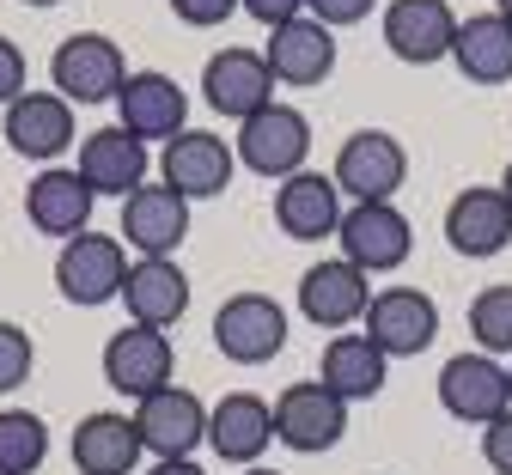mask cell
Masks as SVG:
<instances>
[{
  "instance_id": "836d02e7",
  "label": "cell",
  "mask_w": 512,
  "mask_h": 475,
  "mask_svg": "<svg viewBox=\"0 0 512 475\" xmlns=\"http://www.w3.org/2000/svg\"><path fill=\"white\" fill-rule=\"evenodd\" d=\"M372 7H378V0H305V13H311L317 25H330V31H342V25H360Z\"/></svg>"
},
{
  "instance_id": "7402d4cb",
  "label": "cell",
  "mask_w": 512,
  "mask_h": 475,
  "mask_svg": "<svg viewBox=\"0 0 512 475\" xmlns=\"http://www.w3.org/2000/svg\"><path fill=\"white\" fill-rule=\"evenodd\" d=\"M232 165H238L232 141H220V134H208V128H183L177 141H165V159H159L165 183L183 189L189 201L220 195V189L232 183Z\"/></svg>"
},
{
  "instance_id": "4fadbf2b",
  "label": "cell",
  "mask_w": 512,
  "mask_h": 475,
  "mask_svg": "<svg viewBox=\"0 0 512 475\" xmlns=\"http://www.w3.org/2000/svg\"><path fill=\"white\" fill-rule=\"evenodd\" d=\"M452 43H458L452 0H391V7H384V49L403 67L452 61Z\"/></svg>"
},
{
  "instance_id": "d590c367",
  "label": "cell",
  "mask_w": 512,
  "mask_h": 475,
  "mask_svg": "<svg viewBox=\"0 0 512 475\" xmlns=\"http://www.w3.org/2000/svg\"><path fill=\"white\" fill-rule=\"evenodd\" d=\"M238 13H250L256 25H287V19H299L305 13V0H238Z\"/></svg>"
},
{
  "instance_id": "2e32d148",
  "label": "cell",
  "mask_w": 512,
  "mask_h": 475,
  "mask_svg": "<svg viewBox=\"0 0 512 475\" xmlns=\"http://www.w3.org/2000/svg\"><path fill=\"white\" fill-rule=\"evenodd\" d=\"M171 366H177V354H171V335L165 329H147V323H128V329H116L110 342H104V384L116 390V396H153V390H165L171 384Z\"/></svg>"
},
{
  "instance_id": "f35d334b",
  "label": "cell",
  "mask_w": 512,
  "mask_h": 475,
  "mask_svg": "<svg viewBox=\"0 0 512 475\" xmlns=\"http://www.w3.org/2000/svg\"><path fill=\"white\" fill-rule=\"evenodd\" d=\"M494 13H500V19H506V25H512V0H494Z\"/></svg>"
},
{
  "instance_id": "9a60e30c",
  "label": "cell",
  "mask_w": 512,
  "mask_h": 475,
  "mask_svg": "<svg viewBox=\"0 0 512 475\" xmlns=\"http://www.w3.org/2000/svg\"><path fill=\"white\" fill-rule=\"evenodd\" d=\"M366 281H372V275H360L348 256L311 262L305 275H299V317L317 323V329H330V335L354 329V323L366 317V305H372V287H366Z\"/></svg>"
},
{
  "instance_id": "603a6c76",
  "label": "cell",
  "mask_w": 512,
  "mask_h": 475,
  "mask_svg": "<svg viewBox=\"0 0 512 475\" xmlns=\"http://www.w3.org/2000/svg\"><path fill=\"white\" fill-rule=\"evenodd\" d=\"M92 183L80 177V171H61V165H49V171H37L31 177V189H25V220L43 232V238H80V232H92Z\"/></svg>"
},
{
  "instance_id": "5bb4252c",
  "label": "cell",
  "mask_w": 512,
  "mask_h": 475,
  "mask_svg": "<svg viewBox=\"0 0 512 475\" xmlns=\"http://www.w3.org/2000/svg\"><path fill=\"white\" fill-rule=\"evenodd\" d=\"M116 122L135 141H177L189 128V92L171 74H159V67H135L116 92Z\"/></svg>"
},
{
  "instance_id": "6da1fadb",
  "label": "cell",
  "mask_w": 512,
  "mask_h": 475,
  "mask_svg": "<svg viewBox=\"0 0 512 475\" xmlns=\"http://www.w3.org/2000/svg\"><path fill=\"white\" fill-rule=\"evenodd\" d=\"M232 153H238V165H244V171L281 183V177L305 171V159H311V116L275 98V104H263L256 116H244V122H238Z\"/></svg>"
},
{
  "instance_id": "9c48e42d",
  "label": "cell",
  "mask_w": 512,
  "mask_h": 475,
  "mask_svg": "<svg viewBox=\"0 0 512 475\" xmlns=\"http://www.w3.org/2000/svg\"><path fill=\"white\" fill-rule=\"evenodd\" d=\"M0 134H7V147L19 159H31V165H55L68 147H80L74 104L61 98V92H25V98H13Z\"/></svg>"
},
{
  "instance_id": "d6986e66",
  "label": "cell",
  "mask_w": 512,
  "mask_h": 475,
  "mask_svg": "<svg viewBox=\"0 0 512 475\" xmlns=\"http://www.w3.org/2000/svg\"><path fill=\"white\" fill-rule=\"evenodd\" d=\"M445 244L458 256H500L512 244V201L500 195V183H470L452 195L445 208Z\"/></svg>"
},
{
  "instance_id": "d4e9b609",
  "label": "cell",
  "mask_w": 512,
  "mask_h": 475,
  "mask_svg": "<svg viewBox=\"0 0 512 475\" xmlns=\"http://www.w3.org/2000/svg\"><path fill=\"white\" fill-rule=\"evenodd\" d=\"M74 171L92 183V195H135L147 183V141H135L122 122L92 128L80 141V165Z\"/></svg>"
},
{
  "instance_id": "d6a6232c",
  "label": "cell",
  "mask_w": 512,
  "mask_h": 475,
  "mask_svg": "<svg viewBox=\"0 0 512 475\" xmlns=\"http://www.w3.org/2000/svg\"><path fill=\"white\" fill-rule=\"evenodd\" d=\"M25 49L13 43V37H0V110H7L13 98H25Z\"/></svg>"
},
{
  "instance_id": "ba28073f",
  "label": "cell",
  "mask_w": 512,
  "mask_h": 475,
  "mask_svg": "<svg viewBox=\"0 0 512 475\" xmlns=\"http://www.w3.org/2000/svg\"><path fill=\"white\" fill-rule=\"evenodd\" d=\"M348 433V402L324 384V378H311V384H287L281 402H275V439L299 457H317V451H336Z\"/></svg>"
},
{
  "instance_id": "f546056e",
  "label": "cell",
  "mask_w": 512,
  "mask_h": 475,
  "mask_svg": "<svg viewBox=\"0 0 512 475\" xmlns=\"http://www.w3.org/2000/svg\"><path fill=\"white\" fill-rule=\"evenodd\" d=\"M470 335L482 354H512V281L482 287L470 299Z\"/></svg>"
},
{
  "instance_id": "44dd1931",
  "label": "cell",
  "mask_w": 512,
  "mask_h": 475,
  "mask_svg": "<svg viewBox=\"0 0 512 475\" xmlns=\"http://www.w3.org/2000/svg\"><path fill=\"white\" fill-rule=\"evenodd\" d=\"M208 445H214L220 463H238V469L263 463V451L275 445V402L250 396V390L220 396L208 409Z\"/></svg>"
},
{
  "instance_id": "5b68a950",
  "label": "cell",
  "mask_w": 512,
  "mask_h": 475,
  "mask_svg": "<svg viewBox=\"0 0 512 475\" xmlns=\"http://www.w3.org/2000/svg\"><path fill=\"white\" fill-rule=\"evenodd\" d=\"M336 244L360 275H391V268H403L409 250H415V226H409V214L397 201H348Z\"/></svg>"
},
{
  "instance_id": "7a4b0ae2",
  "label": "cell",
  "mask_w": 512,
  "mask_h": 475,
  "mask_svg": "<svg viewBox=\"0 0 512 475\" xmlns=\"http://www.w3.org/2000/svg\"><path fill=\"white\" fill-rule=\"evenodd\" d=\"M122 80H128V61L104 31H74L49 55V86L68 104H116Z\"/></svg>"
},
{
  "instance_id": "60d3db41",
  "label": "cell",
  "mask_w": 512,
  "mask_h": 475,
  "mask_svg": "<svg viewBox=\"0 0 512 475\" xmlns=\"http://www.w3.org/2000/svg\"><path fill=\"white\" fill-rule=\"evenodd\" d=\"M25 7H61V0H25Z\"/></svg>"
},
{
  "instance_id": "b9f144b4",
  "label": "cell",
  "mask_w": 512,
  "mask_h": 475,
  "mask_svg": "<svg viewBox=\"0 0 512 475\" xmlns=\"http://www.w3.org/2000/svg\"><path fill=\"white\" fill-rule=\"evenodd\" d=\"M506 372H512V366H506Z\"/></svg>"
},
{
  "instance_id": "74e56055",
  "label": "cell",
  "mask_w": 512,
  "mask_h": 475,
  "mask_svg": "<svg viewBox=\"0 0 512 475\" xmlns=\"http://www.w3.org/2000/svg\"><path fill=\"white\" fill-rule=\"evenodd\" d=\"M500 195L512 201V159H506V171H500Z\"/></svg>"
},
{
  "instance_id": "e0dca14e",
  "label": "cell",
  "mask_w": 512,
  "mask_h": 475,
  "mask_svg": "<svg viewBox=\"0 0 512 475\" xmlns=\"http://www.w3.org/2000/svg\"><path fill=\"white\" fill-rule=\"evenodd\" d=\"M135 427L153 457H189L196 445H208V402L189 384H165L135 402Z\"/></svg>"
},
{
  "instance_id": "4316f807",
  "label": "cell",
  "mask_w": 512,
  "mask_h": 475,
  "mask_svg": "<svg viewBox=\"0 0 512 475\" xmlns=\"http://www.w3.org/2000/svg\"><path fill=\"white\" fill-rule=\"evenodd\" d=\"M317 378H324L342 402H366V396H378L384 390V378H391V354H384L372 335L360 329V335H330L324 342V360H317Z\"/></svg>"
},
{
  "instance_id": "cb8c5ba5",
  "label": "cell",
  "mask_w": 512,
  "mask_h": 475,
  "mask_svg": "<svg viewBox=\"0 0 512 475\" xmlns=\"http://www.w3.org/2000/svg\"><path fill=\"white\" fill-rule=\"evenodd\" d=\"M122 305H128V323L171 329L189 311V275L171 256H135L128 262V281H122Z\"/></svg>"
},
{
  "instance_id": "e575fe53",
  "label": "cell",
  "mask_w": 512,
  "mask_h": 475,
  "mask_svg": "<svg viewBox=\"0 0 512 475\" xmlns=\"http://www.w3.org/2000/svg\"><path fill=\"white\" fill-rule=\"evenodd\" d=\"M171 13L183 25H196V31H214V25H226L238 13V0H171Z\"/></svg>"
},
{
  "instance_id": "4dcf8cb0",
  "label": "cell",
  "mask_w": 512,
  "mask_h": 475,
  "mask_svg": "<svg viewBox=\"0 0 512 475\" xmlns=\"http://www.w3.org/2000/svg\"><path fill=\"white\" fill-rule=\"evenodd\" d=\"M31 372H37V342H31V329L0 317V396H13Z\"/></svg>"
},
{
  "instance_id": "484cf974",
  "label": "cell",
  "mask_w": 512,
  "mask_h": 475,
  "mask_svg": "<svg viewBox=\"0 0 512 475\" xmlns=\"http://www.w3.org/2000/svg\"><path fill=\"white\" fill-rule=\"evenodd\" d=\"M74 469L80 475H135V457L147 451L141 445V427L135 415H116V409H98L74 427Z\"/></svg>"
},
{
  "instance_id": "52a82bcc",
  "label": "cell",
  "mask_w": 512,
  "mask_h": 475,
  "mask_svg": "<svg viewBox=\"0 0 512 475\" xmlns=\"http://www.w3.org/2000/svg\"><path fill=\"white\" fill-rule=\"evenodd\" d=\"M122 281H128V244L122 238H104V232H80L61 244L55 256V287L68 305H110L122 299Z\"/></svg>"
},
{
  "instance_id": "7c38bea8",
  "label": "cell",
  "mask_w": 512,
  "mask_h": 475,
  "mask_svg": "<svg viewBox=\"0 0 512 475\" xmlns=\"http://www.w3.org/2000/svg\"><path fill=\"white\" fill-rule=\"evenodd\" d=\"M202 98L214 116H256L263 104H275V74H269V55L263 49H214L208 67H202Z\"/></svg>"
},
{
  "instance_id": "83f0119b",
  "label": "cell",
  "mask_w": 512,
  "mask_h": 475,
  "mask_svg": "<svg viewBox=\"0 0 512 475\" xmlns=\"http://www.w3.org/2000/svg\"><path fill=\"white\" fill-rule=\"evenodd\" d=\"M452 67H458L470 86H506V80H512V25H506L500 13H470V19H458Z\"/></svg>"
},
{
  "instance_id": "30bf717a",
  "label": "cell",
  "mask_w": 512,
  "mask_h": 475,
  "mask_svg": "<svg viewBox=\"0 0 512 475\" xmlns=\"http://www.w3.org/2000/svg\"><path fill=\"white\" fill-rule=\"evenodd\" d=\"M360 329L391 360H415V354L433 348V335H439V305L421 287H378L366 317H360Z\"/></svg>"
},
{
  "instance_id": "f1b7e54d",
  "label": "cell",
  "mask_w": 512,
  "mask_h": 475,
  "mask_svg": "<svg viewBox=\"0 0 512 475\" xmlns=\"http://www.w3.org/2000/svg\"><path fill=\"white\" fill-rule=\"evenodd\" d=\"M49 457V427L31 409H0V475H37Z\"/></svg>"
},
{
  "instance_id": "3957f363",
  "label": "cell",
  "mask_w": 512,
  "mask_h": 475,
  "mask_svg": "<svg viewBox=\"0 0 512 475\" xmlns=\"http://www.w3.org/2000/svg\"><path fill=\"white\" fill-rule=\"evenodd\" d=\"M433 390H439V409L452 421H464V427H488V421H500L512 409V372L500 366V354H482V348L452 354L439 366Z\"/></svg>"
},
{
  "instance_id": "1f68e13d",
  "label": "cell",
  "mask_w": 512,
  "mask_h": 475,
  "mask_svg": "<svg viewBox=\"0 0 512 475\" xmlns=\"http://www.w3.org/2000/svg\"><path fill=\"white\" fill-rule=\"evenodd\" d=\"M482 463H488L494 475H512V409L482 427Z\"/></svg>"
},
{
  "instance_id": "8d00e7d4",
  "label": "cell",
  "mask_w": 512,
  "mask_h": 475,
  "mask_svg": "<svg viewBox=\"0 0 512 475\" xmlns=\"http://www.w3.org/2000/svg\"><path fill=\"white\" fill-rule=\"evenodd\" d=\"M147 475H208V469H202L196 457H159V463H153Z\"/></svg>"
},
{
  "instance_id": "ffe728a7",
  "label": "cell",
  "mask_w": 512,
  "mask_h": 475,
  "mask_svg": "<svg viewBox=\"0 0 512 475\" xmlns=\"http://www.w3.org/2000/svg\"><path fill=\"white\" fill-rule=\"evenodd\" d=\"M263 55H269L275 86H324L336 74V31L317 25L311 13H299V19H287V25L269 31Z\"/></svg>"
},
{
  "instance_id": "277c9868",
  "label": "cell",
  "mask_w": 512,
  "mask_h": 475,
  "mask_svg": "<svg viewBox=\"0 0 512 475\" xmlns=\"http://www.w3.org/2000/svg\"><path fill=\"white\" fill-rule=\"evenodd\" d=\"M336 189L348 201H397V189L409 183V147L391 128H354L336 147Z\"/></svg>"
},
{
  "instance_id": "8fae6325",
  "label": "cell",
  "mask_w": 512,
  "mask_h": 475,
  "mask_svg": "<svg viewBox=\"0 0 512 475\" xmlns=\"http://www.w3.org/2000/svg\"><path fill=\"white\" fill-rule=\"evenodd\" d=\"M116 238L135 256H177L189 238V195L171 183H141L135 195H122Z\"/></svg>"
},
{
  "instance_id": "8992f818",
  "label": "cell",
  "mask_w": 512,
  "mask_h": 475,
  "mask_svg": "<svg viewBox=\"0 0 512 475\" xmlns=\"http://www.w3.org/2000/svg\"><path fill=\"white\" fill-rule=\"evenodd\" d=\"M214 348L232 366H269L287 348V305L269 293H232L214 311Z\"/></svg>"
},
{
  "instance_id": "ac0fdd59",
  "label": "cell",
  "mask_w": 512,
  "mask_h": 475,
  "mask_svg": "<svg viewBox=\"0 0 512 475\" xmlns=\"http://www.w3.org/2000/svg\"><path fill=\"white\" fill-rule=\"evenodd\" d=\"M342 214H348V195L336 189L330 171H293V177H281V189H275V226H281L293 244L336 238V232H342Z\"/></svg>"
},
{
  "instance_id": "ab89813d",
  "label": "cell",
  "mask_w": 512,
  "mask_h": 475,
  "mask_svg": "<svg viewBox=\"0 0 512 475\" xmlns=\"http://www.w3.org/2000/svg\"><path fill=\"white\" fill-rule=\"evenodd\" d=\"M244 475H281V469H263V463H250V469H244Z\"/></svg>"
}]
</instances>
